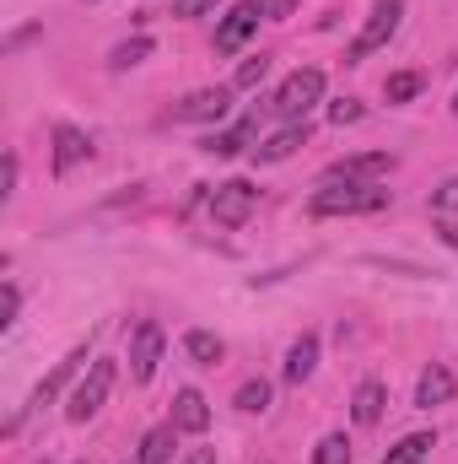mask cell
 Instances as JSON below:
<instances>
[{
  "instance_id": "d6a6232c",
  "label": "cell",
  "mask_w": 458,
  "mask_h": 464,
  "mask_svg": "<svg viewBox=\"0 0 458 464\" xmlns=\"http://www.w3.org/2000/svg\"><path fill=\"white\" fill-rule=\"evenodd\" d=\"M453 114H458V92H453Z\"/></svg>"
},
{
  "instance_id": "2e32d148",
  "label": "cell",
  "mask_w": 458,
  "mask_h": 464,
  "mask_svg": "<svg viewBox=\"0 0 458 464\" xmlns=\"http://www.w3.org/2000/svg\"><path fill=\"white\" fill-rule=\"evenodd\" d=\"M253 135H259V119H237L232 130H211L200 151H211V157H237V151H243Z\"/></svg>"
},
{
  "instance_id": "d4e9b609",
  "label": "cell",
  "mask_w": 458,
  "mask_h": 464,
  "mask_svg": "<svg viewBox=\"0 0 458 464\" xmlns=\"http://www.w3.org/2000/svg\"><path fill=\"white\" fill-rule=\"evenodd\" d=\"M264 76H270V54H253V60L237 71V82H232V87H243V92H248V87H259Z\"/></svg>"
},
{
  "instance_id": "e0dca14e",
  "label": "cell",
  "mask_w": 458,
  "mask_h": 464,
  "mask_svg": "<svg viewBox=\"0 0 458 464\" xmlns=\"http://www.w3.org/2000/svg\"><path fill=\"white\" fill-rule=\"evenodd\" d=\"M313 367H319V335H302V341H291V351H286V383H308L313 378Z\"/></svg>"
},
{
  "instance_id": "6da1fadb",
  "label": "cell",
  "mask_w": 458,
  "mask_h": 464,
  "mask_svg": "<svg viewBox=\"0 0 458 464\" xmlns=\"http://www.w3.org/2000/svg\"><path fill=\"white\" fill-rule=\"evenodd\" d=\"M388 206V189L377 184H324L308 200V217H372Z\"/></svg>"
},
{
  "instance_id": "ba28073f",
  "label": "cell",
  "mask_w": 458,
  "mask_h": 464,
  "mask_svg": "<svg viewBox=\"0 0 458 464\" xmlns=\"http://www.w3.org/2000/svg\"><path fill=\"white\" fill-rule=\"evenodd\" d=\"M259 22H264V5H259V0H237L227 16L216 22V54H237V49L259 33Z\"/></svg>"
},
{
  "instance_id": "1f68e13d",
  "label": "cell",
  "mask_w": 458,
  "mask_h": 464,
  "mask_svg": "<svg viewBox=\"0 0 458 464\" xmlns=\"http://www.w3.org/2000/svg\"><path fill=\"white\" fill-rule=\"evenodd\" d=\"M184 464H216V449H195Z\"/></svg>"
},
{
  "instance_id": "7402d4cb",
  "label": "cell",
  "mask_w": 458,
  "mask_h": 464,
  "mask_svg": "<svg viewBox=\"0 0 458 464\" xmlns=\"http://www.w3.org/2000/svg\"><path fill=\"white\" fill-rule=\"evenodd\" d=\"M146 54H151V38L140 33V38H129V44H119L114 54H109V65H114V71H129V65H140Z\"/></svg>"
},
{
  "instance_id": "9a60e30c",
  "label": "cell",
  "mask_w": 458,
  "mask_h": 464,
  "mask_svg": "<svg viewBox=\"0 0 458 464\" xmlns=\"http://www.w3.org/2000/svg\"><path fill=\"white\" fill-rule=\"evenodd\" d=\"M81 367H92V362H87V346H76L65 362H60V367H54V372H49V378H43V383H38V389H33V405L43 411V405H49V400H54V394H60V389L81 372Z\"/></svg>"
},
{
  "instance_id": "7c38bea8",
  "label": "cell",
  "mask_w": 458,
  "mask_h": 464,
  "mask_svg": "<svg viewBox=\"0 0 458 464\" xmlns=\"http://www.w3.org/2000/svg\"><path fill=\"white\" fill-rule=\"evenodd\" d=\"M297 146H308V119H291L286 130H275L270 140H259V146H253V157H259V162H286Z\"/></svg>"
},
{
  "instance_id": "8fae6325",
  "label": "cell",
  "mask_w": 458,
  "mask_h": 464,
  "mask_svg": "<svg viewBox=\"0 0 458 464\" xmlns=\"http://www.w3.org/2000/svg\"><path fill=\"white\" fill-rule=\"evenodd\" d=\"M173 427L189 432V438H200V432L211 427V405H205L200 389H178V394H173Z\"/></svg>"
},
{
  "instance_id": "3957f363",
  "label": "cell",
  "mask_w": 458,
  "mask_h": 464,
  "mask_svg": "<svg viewBox=\"0 0 458 464\" xmlns=\"http://www.w3.org/2000/svg\"><path fill=\"white\" fill-rule=\"evenodd\" d=\"M399 16H405V0H377V5L367 11L361 33H356V44H350V65H361V60H372L377 49H388V38L399 33Z\"/></svg>"
},
{
  "instance_id": "f1b7e54d",
  "label": "cell",
  "mask_w": 458,
  "mask_h": 464,
  "mask_svg": "<svg viewBox=\"0 0 458 464\" xmlns=\"http://www.w3.org/2000/svg\"><path fill=\"white\" fill-rule=\"evenodd\" d=\"M16 173H22V162H16V151H5V168H0V195L11 200V189H16Z\"/></svg>"
},
{
  "instance_id": "ac0fdd59",
  "label": "cell",
  "mask_w": 458,
  "mask_h": 464,
  "mask_svg": "<svg viewBox=\"0 0 458 464\" xmlns=\"http://www.w3.org/2000/svg\"><path fill=\"white\" fill-rule=\"evenodd\" d=\"M173 443H178V427H173V421H167V427H151V432L140 438L135 464H167L173 459Z\"/></svg>"
},
{
  "instance_id": "4dcf8cb0",
  "label": "cell",
  "mask_w": 458,
  "mask_h": 464,
  "mask_svg": "<svg viewBox=\"0 0 458 464\" xmlns=\"http://www.w3.org/2000/svg\"><path fill=\"white\" fill-rule=\"evenodd\" d=\"M286 11H291V0H270V5H264V16H275V22H281Z\"/></svg>"
},
{
  "instance_id": "8992f818",
  "label": "cell",
  "mask_w": 458,
  "mask_h": 464,
  "mask_svg": "<svg viewBox=\"0 0 458 464\" xmlns=\"http://www.w3.org/2000/svg\"><path fill=\"white\" fill-rule=\"evenodd\" d=\"M162 351H167L162 324H157V319H140V324H135V335H129V378H135V383H151V378H157Z\"/></svg>"
},
{
  "instance_id": "f546056e",
  "label": "cell",
  "mask_w": 458,
  "mask_h": 464,
  "mask_svg": "<svg viewBox=\"0 0 458 464\" xmlns=\"http://www.w3.org/2000/svg\"><path fill=\"white\" fill-rule=\"evenodd\" d=\"M329 119H335V124H356V119H361V103H356V98H345V103L329 109Z\"/></svg>"
},
{
  "instance_id": "9c48e42d",
  "label": "cell",
  "mask_w": 458,
  "mask_h": 464,
  "mask_svg": "<svg viewBox=\"0 0 458 464\" xmlns=\"http://www.w3.org/2000/svg\"><path fill=\"white\" fill-rule=\"evenodd\" d=\"M227 114H232V87H200L184 103H173L178 124H222Z\"/></svg>"
},
{
  "instance_id": "83f0119b",
  "label": "cell",
  "mask_w": 458,
  "mask_h": 464,
  "mask_svg": "<svg viewBox=\"0 0 458 464\" xmlns=\"http://www.w3.org/2000/svg\"><path fill=\"white\" fill-rule=\"evenodd\" d=\"M222 0H173V16H184V22H195V16H205V11H216Z\"/></svg>"
},
{
  "instance_id": "7a4b0ae2",
  "label": "cell",
  "mask_w": 458,
  "mask_h": 464,
  "mask_svg": "<svg viewBox=\"0 0 458 464\" xmlns=\"http://www.w3.org/2000/svg\"><path fill=\"white\" fill-rule=\"evenodd\" d=\"M324 98V71L319 65H302V71H291L286 82H281V92L270 98V114H281L286 124L291 119H308V109Z\"/></svg>"
},
{
  "instance_id": "484cf974",
  "label": "cell",
  "mask_w": 458,
  "mask_h": 464,
  "mask_svg": "<svg viewBox=\"0 0 458 464\" xmlns=\"http://www.w3.org/2000/svg\"><path fill=\"white\" fill-rule=\"evenodd\" d=\"M432 211H443V217L458 211V173L448 179V184H437V189H432Z\"/></svg>"
},
{
  "instance_id": "603a6c76",
  "label": "cell",
  "mask_w": 458,
  "mask_h": 464,
  "mask_svg": "<svg viewBox=\"0 0 458 464\" xmlns=\"http://www.w3.org/2000/svg\"><path fill=\"white\" fill-rule=\"evenodd\" d=\"M237 411H248V416H253V411H270V383H264V378H248V383L237 389Z\"/></svg>"
},
{
  "instance_id": "5bb4252c",
  "label": "cell",
  "mask_w": 458,
  "mask_h": 464,
  "mask_svg": "<svg viewBox=\"0 0 458 464\" xmlns=\"http://www.w3.org/2000/svg\"><path fill=\"white\" fill-rule=\"evenodd\" d=\"M453 389H458L453 372L432 362V367L421 372V383H415V405H421V411H437V405H448V400H453Z\"/></svg>"
},
{
  "instance_id": "52a82bcc",
  "label": "cell",
  "mask_w": 458,
  "mask_h": 464,
  "mask_svg": "<svg viewBox=\"0 0 458 464\" xmlns=\"http://www.w3.org/2000/svg\"><path fill=\"white\" fill-rule=\"evenodd\" d=\"M388 168H394L388 151H350V157H335L324 168V184H377Z\"/></svg>"
},
{
  "instance_id": "44dd1931",
  "label": "cell",
  "mask_w": 458,
  "mask_h": 464,
  "mask_svg": "<svg viewBox=\"0 0 458 464\" xmlns=\"http://www.w3.org/2000/svg\"><path fill=\"white\" fill-rule=\"evenodd\" d=\"M421 87H426V76H421V71H394V76L383 82V98H388V103H410Z\"/></svg>"
},
{
  "instance_id": "d6986e66",
  "label": "cell",
  "mask_w": 458,
  "mask_h": 464,
  "mask_svg": "<svg viewBox=\"0 0 458 464\" xmlns=\"http://www.w3.org/2000/svg\"><path fill=\"white\" fill-rule=\"evenodd\" d=\"M432 449H437L432 432H410V438H399V443L383 454V464H426L432 459Z\"/></svg>"
},
{
  "instance_id": "30bf717a",
  "label": "cell",
  "mask_w": 458,
  "mask_h": 464,
  "mask_svg": "<svg viewBox=\"0 0 458 464\" xmlns=\"http://www.w3.org/2000/svg\"><path fill=\"white\" fill-rule=\"evenodd\" d=\"M92 157V135L87 130H76V124H54V173L65 179L76 162H87Z\"/></svg>"
},
{
  "instance_id": "cb8c5ba5",
  "label": "cell",
  "mask_w": 458,
  "mask_h": 464,
  "mask_svg": "<svg viewBox=\"0 0 458 464\" xmlns=\"http://www.w3.org/2000/svg\"><path fill=\"white\" fill-rule=\"evenodd\" d=\"M313 464H350V443H345V432H329V438H319V449H313Z\"/></svg>"
},
{
  "instance_id": "277c9868",
  "label": "cell",
  "mask_w": 458,
  "mask_h": 464,
  "mask_svg": "<svg viewBox=\"0 0 458 464\" xmlns=\"http://www.w3.org/2000/svg\"><path fill=\"white\" fill-rule=\"evenodd\" d=\"M109 389H114V356H98V362L87 367V378L71 389V405H65V416H71L76 427H81V421H92V416L103 411Z\"/></svg>"
},
{
  "instance_id": "ffe728a7",
  "label": "cell",
  "mask_w": 458,
  "mask_h": 464,
  "mask_svg": "<svg viewBox=\"0 0 458 464\" xmlns=\"http://www.w3.org/2000/svg\"><path fill=\"white\" fill-rule=\"evenodd\" d=\"M184 351H189V356H195L200 367H216V362L227 356V346H222V341H216L211 330H189V335H184Z\"/></svg>"
},
{
  "instance_id": "4316f807",
  "label": "cell",
  "mask_w": 458,
  "mask_h": 464,
  "mask_svg": "<svg viewBox=\"0 0 458 464\" xmlns=\"http://www.w3.org/2000/svg\"><path fill=\"white\" fill-rule=\"evenodd\" d=\"M16 308H22V292L5 281V292H0V330H11V324H16Z\"/></svg>"
},
{
  "instance_id": "5b68a950",
  "label": "cell",
  "mask_w": 458,
  "mask_h": 464,
  "mask_svg": "<svg viewBox=\"0 0 458 464\" xmlns=\"http://www.w3.org/2000/svg\"><path fill=\"white\" fill-rule=\"evenodd\" d=\"M253 206H259V189H253L248 179H227V184H216V195H211V222H216V227H243V222L253 217Z\"/></svg>"
},
{
  "instance_id": "4fadbf2b",
  "label": "cell",
  "mask_w": 458,
  "mask_h": 464,
  "mask_svg": "<svg viewBox=\"0 0 458 464\" xmlns=\"http://www.w3.org/2000/svg\"><path fill=\"white\" fill-rule=\"evenodd\" d=\"M383 405H388L383 383H377V378H361L356 394H350V421H356V427H377V421H383Z\"/></svg>"
}]
</instances>
